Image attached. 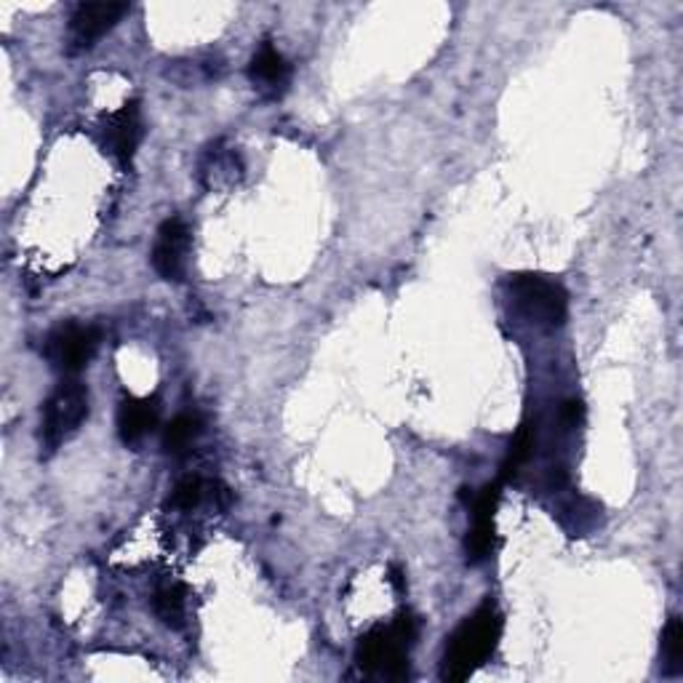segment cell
<instances>
[{
    "label": "cell",
    "mask_w": 683,
    "mask_h": 683,
    "mask_svg": "<svg viewBox=\"0 0 683 683\" xmlns=\"http://www.w3.org/2000/svg\"><path fill=\"white\" fill-rule=\"evenodd\" d=\"M185 603L187 593L182 584H169V588L157 590L155 593V616L166 628H182L185 625Z\"/></svg>",
    "instance_id": "9a60e30c"
},
{
    "label": "cell",
    "mask_w": 683,
    "mask_h": 683,
    "mask_svg": "<svg viewBox=\"0 0 683 683\" xmlns=\"http://www.w3.org/2000/svg\"><path fill=\"white\" fill-rule=\"evenodd\" d=\"M356 662L364 673L377 679L404 681L409 679V643L400 639L393 625L371 628L360 635Z\"/></svg>",
    "instance_id": "277c9868"
},
{
    "label": "cell",
    "mask_w": 683,
    "mask_h": 683,
    "mask_svg": "<svg viewBox=\"0 0 683 683\" xmlns=\"http://www.w3.org/2000/svg\"><path fill=\"white\" fill-rule=\"evenodd\" d=\"M102 342V332L96 326L68 324L59 326L49 339H45V358L54 369L64 374H78L89 366V360L96 356Z\"/></svg>",
    "instance_id": "5b68a950"
},
{
    "label": "cell",
    "mask_w": 683,
    "mask_h": 683,
    "mask_svg": "<svg viewBox=\"0 0 683 683\" xmlns=\"http://www.w3.org/2000/svg\"><path fill=\"white\" fill-rule=\"evenodd\" d=\"M502 639V614L495 603H483L451 633L441 662V681L462 683L495 654Z\"/></svg>",
    "instance_id": "6da1fadb"
},
{
    "label": "cell",
    "mask_w": 683,
    "mask_h": 683,
    "mask_svg": "<svg viewBox=\"0 0 683 683\" xmlns=\"http://www.w3.org/2000/svg\"><path fill=\"white\" fill-rule=\"evenodd\" d=\"M142 134V113L136 102H126L121 110H115V113L104 118L100 126L102 147L113 155V161L121 169H131V161H134Z\"/></svg>",
    "instance_id": "8992f818"
},
{
    "label": "cell",
    "mask_w": 683,
    "mask_h": 683,
    "mask_svg": "<svg viewBox=\"0 0 683 683\" xmlns=\"http://www.w3.org/2000/svg\"><path fill=\"white\" fill-rule=\"evenodd\" d=\"M206 491H208V486L203 483L198 476L182 478V481L174 486V491H171V508L185 510V512L198 508V504L203 502V497H206Z\"/></svg>",
    "instance_id": "e0dca14e"
},
{
    "label": "cell",
    "mask_w": 683,
    "mask_h": 683,
    "mask_svg": "<svg viewBox=\"0 0 683 683\" xmlns=\"http://www.w3.org/2000/svg\"><path fill=\"white\" fill-rule=\"evenodd\" d=\"M123 14H129L126 3H81L75 6L70 17L68 43L70 51H85L91 49L100 38L108 35L110 30L121 22Z\"/></svg>",
    "instance_id": "52a82bcc"
},
{
    "label": "cell",
    "mask_w": 683,
    "mask_h": 683,
    "mask_svg": "<svg viewBox=\"0 0 683 683\" xmlns=\"http://www.w3.org/2000/svg\"><path fill=\"white\" fill-rule=\"evenodd\" d=\"M660 654H662V670L670 679L683 673V622L681 616H670L665 630H662V643H660Z\"/></svg>",
    "instance_id": "5bb4252c"
},
{
    "label": "cell",
    "mask_w": 683,
    "mask_h": 683,
    "mask_svg": "<svg viewBox=\"0 0 683 683\" xmlns=\"http://www.w3.org/2000/svg\"><path fill=\"white\" fill-rule=\"evenodd\" d=\"M508 288L518 313L529 324L540 328H558L567 324L569 294L558 281L540 273H518L510 275Z\"/></svg>",
    "instance_id": "7a4b0ae2"
},
{
    "label": "cell",
    "mask_w": 683,
    "mask_h": 683,
    "mask_svg": "<svg viewBox=\"0 0 683 683\" xmlns=\"http://www.w3.org/2000/svg\"><path fill=\"white\" fill-rule=\"evenodd\" d=\"M187 254H190V227L180 216H171V220L163 222L157 227L155 243H153V254H150V262H153L155 273L161 275L163 281H182L187 273Z\"/></svg>",
    "instance_id": "ba28073f"
},
{
    "label": "cell",
    "mask_w": 683,
    "mask_h": 683,
    "mask_svg": "<svg viewBox=\"0 0 683 683\" xmlns=\"http://www.w3.org/2000/svg\"><path fill=\"white\" fill-rule=\"evenodd\" d=\"M390 584L396 588V593H404L406 590V582H404V571H400L398 567L390 569Z\"/></svg>",
    "instance_id": "d6986e66"
},
{
    "label": "cell",
    "mask_w": 683,
    "mask_h": 683,
    "mask_svg": "<svg viewBox=\"0 0 683 683\" xmlns=\"http://www.w3.org/2000/svg\"><path fill=\"white\" fill-rule=\"evenodd\" d=\"M497 531H495V516H483V512H472V529L465 540V550H468L470 563H481L495 553Z\"/></svg>",
    "instance_id": "7c38bea8"
},
{
    "label": "cell",
    "mask_w": 683,
    "mask_h": 683,
    "mask_svg": "<svg viewBox=\"0 0 683 683\" xmlns=\"http://www.w3.org/2000/svg\"><path fill=\"white\" fill-rule=\"evenodd\" d=\"M582 414H584V409H582L580 400H569V404L563 406V422L574 427L582 419Z\"/></svg>",
    "instance_id": "ac0fdd59"
},
{
    "label": "cell",
    "mask_w": 683,
    "mask_h": 683,
    "mask_svg": "<svg viewBox=\"0 0 683 683\" xmlns=\"http://www.w3.org/2000/svg\"><path fill=\"white\" fill-rule=\"evenodd\" d=\"M85 417H89V390L78 379L59 385L43 406L41 444L45 451H57L59 446L68 444L81 430Z\"/></svg>",
    "instance_id": "3957f363"
},
{
    "label": "cell",
    "mask_w": 683,
    "mask_h": 683,
    "mask_svg": "<svg viewBox=\"0 0 683 683\" xmlns=\"http://www.w3.org/2000/svg\"><path fill=\"white\" fill-rule=\"evenodd\" d=\"M243 166L241 157L235 150H225L220 142L214 147H208V153L201 161V182L208 190H216L222 185H235L241 180Z\"/></svg>",
    "instance_id": "8fae6325"
},
{
    "label": "cell",
    "mask_w": 683,
    "mask_h": 683,
    "mask_svg": "<svg viewBox=\"0 0 683 683\" xmlns=\"http://www.w3.org/2000/svg\"><path fill=\"white\" fill-rule=\"evenodd\" d=\"M531 449H534V430L529 425H521V430L516 432L512 438L508 457L502 462V481H510L516 478V472L523 468V462L531 457Z\"/></svg>",
    "instance_id": "2e32d148"
},
{
    "label": "cell",
    "mask_w": 683,
    "mask_h": 683,
    "mask_svg": "<svg viewBox=\"0 0 683 683\" xmlns=\"http://www.w3.org/2000/svg\"><path fill=\"white\" fill-rule=\"evenodd\" d=\"M157 398H129L121 404L118 411V432H121L123 444H140L147 432H153L157 425Z\"/></svg>",
    "instance_id": "30bf717a"
},
{
    "label": "cell",
    "mask_w": 683,
    "mask_h": 683,
    "mask_svg": "<svg viewBox=\"0 0 683 683\" xmlns=\"http://www.w3.org/2000/svg\"><path fill=\"white\" fill-rule=\"evenodd\" d=\"M248 78L254 89H259L265 96H278L292 81V68L271 41H265L256 51L252 64H248Z\"/></svg>",
    "instance_id": "9c48e42d"
},
{
    "label": "cell",
    "mask_w": 683,
    "mask_h": 683,
    "mask_svg": "<svg viewBox=\"0 0 683 683\" xmlns=\"http://www.w3.org/2000/svg\"><path fill=\"white\" fill-rule=\"evenodd\" d=\"M203 432L201 417L195 414H180L166 425V432H163V449L169 455H182L187 451L190 446L198 441V436Z\"/></svg>",
    "instance_id": "4fadbf2b"
}]
</instances>
